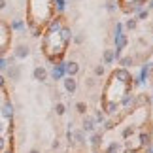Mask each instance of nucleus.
I'll use <instances>...</instances> for the list:
<instances>
[{
  "instance_id": "nucleus-1",
  "label": "nucleus",
  "mask_w": 153,
  "mask_h": 153,
  "mask_svg": "<svg viewBox=\"0 0 153 153\" xmlns=\"http://www.w3.org/2000/svg\"><path fill=\"white\" fill-rule=\"evenodd\" d=\"M28 55H30V48H28L27 44H19L13 51V57L15 59H27Z\"/></svg>"
},
{
  "instance_id": "nucleus-2",
  "label": "nucleus",
  "mask_w": 153,
  "mask_h": 153,
  "mask_svg": "<svg viewBox=\"0 0 153 153\" xmlns=\"http://www.w3.org/2000/svg\"><path fill=\"white\" fill-rule=\"evenodd\" d=\"M32 78L36 81H45L48 79V70H45L44 66H36L32 70Z\"/></svg>"
},
{
  "instance_id": "nucleus-3",
  "label": "nucleus",
  "mask_w": 153,
  "mask_h": 153,
  "mask_svg": "<svg viewBox=\"0 0 153 153\" xmlns=\"http://www.w3.org/2000/svg\"><path fill=\"white\" fill-rule=\"evenodd\" d=\"M64 89H66V93H70V95H74L76 89H78V83H76V79L72 76H68V78L64 79Z\"/></svg>"
},
{
  "instance_id": "nucleus-4",
  "label": "nucleus",
  "mask_w": 153,
  "mask_h": 153,
  "mask_svg": "<svg viewBox=\"0 0 153 153\" xmlns=\"http://www.w3.org/2000/svg\"><path fill=\"white\" fill-rule=\"evenodd\" d=\"M19 76H21V68L17 66V64H10V66H8V78L17 81V79H19Z\"/></svg>"
},
{
  "instance_id": "nucleus-5",
  "label": "nucleus",
  "mask_w": 153,
  "mask_h": 153,
  "mask_svg": "<svg viewBox=\"0 0 153 153\" xmlns=\"http://www.w3.org/2000/svg\"><path fill=\"white\" fill-rule=\"evenodd\" d=\"M78 62H66V64H64V72H66L68 76H72V78H74V76L76 74H78Z\"/></svg>"
},
{
  "instance_id": "nucleus-6",
  "label": "nucleus",
  "mask_w": 153,
  "mask_h": 153,
  "mask_svg": "<svg viewBox=\"0 0 153 153\" xmlns=\"http://www.w3.org/2000/svg\"><path fill=\"white\" fill-rule=\"evenodd\" d=\"M104 108H106V114H115L117 108H119V104H117V102H106Z\"/></svg>"
},
{
  "instance_id": "nucleus-7",
  "label": "nucleus",
  "mask_w": 153,
  "mask_h": 153,
  "mask_svg": "<svg viewBox=\"0 0 153 153\" xmlns=\"http://www.w3.org/2000/svg\"><path fill=\"white\" fill-rule=\"evenodd\" d=\"M114 59H115V53L111 51V49H106V51H104V61H106V64L114 62Z\"/></svg>"
},
{
  "instance_id": "nucleus-8",
  "label": "nucleus",
  "mask_w": 153,
  "mask_h": 153,
  "mask_svg": "<svg viewBox=\"0 0 153 153\" xmlns=\"http://www.w3.org/2000/svg\"><path fill=\"white\" fill-rule=\"evenodd\" d=\"M93 128H95V121H93L91 117H87L83 121V131H93Z\"/></svg>"
},
{
  "instance_id": "nucleus-9",
  "label": "nucleus",
  "mask_w": 153,
  "mask_h": 153,
  "mask_svg": "<svg viewBox=\"0 0 153 153\" xmlns=\"http://www.w3.org/2000/svg\"><path fill=\"white\" fill-rule=\"evenodd\" d=\"M76 110H78V114H85V111H87V104L85 102H78V104H76Z\"/></svg>"
},
{
  "instance_id": "nucleus-10",
  "label": "nucleus",
  "mask_w": 153,
  "mask_h": 153,
  "mask_svg": "<svg viewBox=\"0 0 153 153\" xmlns=\"http://www.w3.org/2000/svg\"><path fill=\"white\" fill-rule=\"evenodd\" d=\"M64 110H66V108H64V104H62V102H59V104L55 106V114H57V115H62V114H64Z\"/></svg>"
},
{
  "instance_id": "nucleus-11",
  "label": "nucleus",
  "mask_w": 153,
  "mask_h": 153,
  "mask_svg": "<svg viewBox=\"0 0 153 153\" xmlns=\"http://www.w3.org/2000/svg\"><path fill=\"white\" fill-rule=\"evenodd\" d=\"M132 62H134V59H131V57H125V59H121V64H123V66H131Z\"/></svg>"
},
{
  "instance_id": "nucleus-12",
  "label": "nucleus",
  "mask_w": 153,
  "mask_h": 153,
  "mask_svg": "<svg viewBox=\"0 0 153 153\" xmlns=\"http://www.w3.org/2000/svg\"><path fill=\"white\" fill-rule=\"evenodd\" d=\"M55 8H57L59 11H62V10H64V0H55Z\"/></svg>"
},
{
  "instance_id": "nucleus-13",
  "label": "nucleus",
  "mask_w": 153,
  "mask_h": 153,
  "mask_svg": "<svg viewBox=\"0 0 153 153\" xmlns=\"http://www.w3.org/2000/svg\"><path fill=\"white\" fill-rule=\"evenodd\" d=\"M148 15H149V13H148V10H146V11L142 10V11L138 13V19H140V21H146V19H148Z\"/></svg>"
},
{
  "instance_id": "nucleus-14",
  "label": "nucleus",
  "mask_w": 153,
  "mask_h": 153,
  "mask_svg": "<svg viewBox=\"0 0 153 153\" xmlns=\"http://www.w3.org/2000/svg\"><path fill=\"white\" fill-rule=\"evenodd\" d=\"M6 68H8V61L4 57H0V70H6Z\"/></svg>"
},
{
  "instance_id": "nucleus-15",
  "label": "nucleus",
  "mask_w": 153,
  "mask_h": 153,
  "mask_svg": "<svg viewBox=\"0 0 153 153\" xmlns=\"http://www.w3.org/2000/svg\"><path fill=\"white\" fill-rule=\"evenodd\" d=\"M136 27V19H128L127 21V28H134Z\"/></svg>"
},
{
  "instance_id": "nucleus-16",
  "label": "nucleus",
  "mask_w": 153,
  "mask_h": 153,
  "mask_svg": "<svg viewBox=\"0 0 153 153\" xmlns=\"http://www.w3.org/2000/svg\"><path fill=\"white\" fill-rule=\"evenodd\" d=\"M95 72H97L98 76H102V74H104V68H102V66H97V68H95Z\"/></svg>"
},
{
  "instance_id": "nucleus-17",
  "label": "nucleus",
  "mask_w": 153,
  "mask_h": 153,
  "mask_svg": "<svg viewBox=\"0 0 153 153\" xmlns=\"http://www.w3.org/2000/svg\"><path fill=\"white\" fill-rule=\"evenodd\" d=\"M6 4H8L6 0H0V10H4V8H6Z\"/></svg>"
},
{
  "instance_id": "nucleus-18",
  "label": "nucleus",
  "mask_w": 153,
  "mask_h": 153,
  "mask_svg": "<svg viewBox=\"0 0 153 153\" xmlns=\"http://www.w3.org/2000/svg\"><path fill=\"white\" fill-rule=\"evenodd\" d=\"M4 87V78H2V74H0V89Z\"/></svg>"
},
{
  "instance_id": "nucleus-19",
  "label": "nucleus",
  "mask_w": 153,
  "mask_h": 153,
  "mask_svg": "<svg viewBox=\"0 0 153 153\" xmlns=\"http://www.w3.org/2000/svg\"><path fill=\"white\" fill-rule=\"evenodd\" d=\"M28 153H40L38 149H30V151H28Z\"/></svg>"
},
{
  "instance_id": "nucleus-20",
  "label": "nucleus",
  "mask_w": 153,
  "mask_h": 153,
  "mask_svg": "<svg viewBox=\"0 0 153 153\" xmlns=\"http://www.w3.org/2000/svg\"><path fill=\"white\" fill-rule=\"evenodd\" d=\"M149 6H151V8H153V0H151V4H149Z\"/></svg>"
}]
</instances>
